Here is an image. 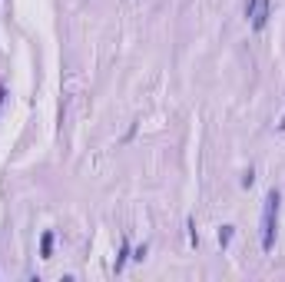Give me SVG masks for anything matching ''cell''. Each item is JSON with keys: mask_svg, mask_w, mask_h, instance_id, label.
Returning <instances> with one entry per match:
<instances>
[{"mask_svg": "<svg viewBox=\"0 0 285 282\" xmlns=\"http://www.w3.org/2000/svg\"><path fill=\"white\" fill-rule=\"evenodd\" d=\"M278 202H282V193H278V189H269V196H265V209H262V249L265 252H272V246H275Z\"/></svg>", "mask_w": 285, "mask_h": 282, "instance_id": "1", "label": "cell"}, {"mask_svg": "<svg viewBox=\"0 0 285 282\" xmlns=\"http://www.w3.org/2000/svg\"><path fill=\"white\" fill-rule=\"evenodd\" d=\"M269 14H272V0H259L252 10V17H249V24H252V30H262V27L269 24Z\"/></svg>", "mask_w": 285, "mask_h": 282, "instance_id": "2", "label": "cell"}, {"mask_svg": "<svg viewBox=\"0 0 285 282\" xmlns=\"http://www.w3.org/2000/svg\"><path fill=\"white\" fill-rule=\"evenodd\" d=\"M126 259H133V249H129V239H123V246H119V256H116V262H113V269H123L126 266Z\"/></svg>", "mask_w": 285, "mask_h": 282, "instance_id": "3", "label": "cell"}, {"mask_svg": "<svg viewBox=\"0 0 285 282\" xmlns=\"http://www.w3.org/2000/svg\"><path fill=\"white\" fill-rule=\"evenodd\" d=\"M40 256H43V259L53 256V233H43V236H40Z\"/></svg>", "mask_w": 285, "mask_h": 282, "instance_id": "4", "label": "cell"}, {"mask_svg": "<svg viewBox=\"0 0 285 282\" xmlns=\"http://www.w3.org/2000/svg\"><path fill=\"white\" fill-rule=\"evenodd\" d=\"M232 236H236V226H222V229H219V246H222V249L232 242Z\"/></svg>", "mask_w": 285, "mask_h": 282, "instance_id": "5", "label": "cell"}, {"mask_svg": "<svg viewBox=\"0 0 285 282\" xmlns=\"http://www.w3.org/2000/svg\"><path fill=\"white\" fill-rule=\"evenodd\" d=\"M146 252H150V246H146V242H142L139 249H136V252H133V259H136V262H142V259H146Z\"/></svg>", "mask_w": 285, "mask_h": 282, "instance_id": "6", "label": "cell"}, {"mask_svg": "<svg viewBox=\"0 0 285 282\" xmlns=\"http://www.w3.org/2000/svg\"><path fill=\"white\" fill-rule=\"evenodd\" d=\"M255 183V173H252V169H246V176H242V186H246V189H249V186H252Z\"/></svg>", "mask_w": 285, "mask_h": 282, "instance_id": "7", "label": "cell"}, {"mask_svg": "<svg viewBox=\"0 0 285 282\" xmlns=\"http://www.w3.org/2000/svg\"><path fill=\"white\" fill-rule=\"evenodd\" d=\"M255 4H259V0H246V20H249V17H252V10H255Z\"/></svg>", "mask_w": 285, "mask_h": 282, "instance_id": "8", "label": "cell"}, {"mask_svg": "<svg viewBox=\"0 0 285 282\" xmlns=\"http://www.w3.org/2000/svg\"><path fill=\"white\" fill-rule=\"evenodd\" d=\"M278 129H285V116H282V123H278Z\"/></svg>", "mask_w": 285, "mask_h": 282, "instance_id": "9", "label": "cell"}]
</instances>
